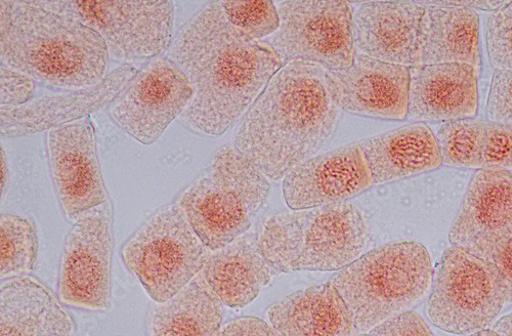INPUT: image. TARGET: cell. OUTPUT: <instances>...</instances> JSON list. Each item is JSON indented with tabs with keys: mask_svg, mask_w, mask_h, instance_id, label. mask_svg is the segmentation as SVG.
Instances as JSON below:
<instances>
[{
	"mask_svg": "<svg viewBox=\"0 0 512 336\" xmlns=\"http://www.w3.org/2000/svg\"><path fill=\"white\" fill-rule=\"evenodd\" d=\"M505 306L496 269L467 250L444 251L433 280L428 316L440 329L469 334L486 329Z\"/></svg>",
	"mask_w": 512,
	"mask_h": 336,
	"instance_id": "cell-8",
	"label": "cell"
},
{
	"mask_svg": "<svg viewBox=\"0 0 512 336\" xmlns=\"http://www.w3.org/2000/svg\"><path fill=\"white\" fill-rule=\"evenodd\" d=\"M430 252L416 241L393 242L339 270L331 283L347 305L357 333L410 311L433 282Z\"/></svg>",
	"mask_w": 512,
	"mask_h": 336,
	"instance_id": "cell-5",
	"label": "cell"
},
{
	"mask_svg": "<svg viewBox=\"0 0 512 336\" xmlns=\"http://www.w3.org/2000/svg\"><path fill=\"white\" fill-rule=\"evenodd\" d=\"M105 41L77 19L37 2H0L2 64L47 86L83 90L109 74Z\"/></svg>",
	"mask_w": 512,
	"mask_h": 336,
	"instance_id": "cell-3",
	"label": "cell"
},
{
	"mask_svg": "<svg viewBox=\"0 0 512 336\" xmlns=\"http://www.w3.org/2000/svg\"><path fill=\"white\" fill-rule=\"evenodd\" d=\"M168 58L194 89L183 117L192 129L212 137L228 132L285 65L264 40H251L236 29L220 2L190 18Z\"/></svg>",
	"mask_w": 512,
	"mask_h": 336,
	"instance_id": "cell-1",
	"label": "cell"
},
{
	"mask_svg": "<svg viewBox=\"0 0 512 336\" xmlns=\"http://www.w3.org/2000/svg\"><path fill=\"white\" fill-rule=\"evenodd\" d=\"M487 112L491 122L512 125V70L494 71Z\"/></svg>",
	"mask_w": 512,
	"mask_h": 336,
	"instance_id": "cell-31",
	"label": "cell"
},
{
	"mask_svg": "<svg viewBox=\"0 0 512 336\" xmlns=\"http://www.w3.org/2000/svg\"><path fill=\"white\" fill-rule=\"evenodd\" d=\"M229 22L254 41H262L280 27V17L272 2H220Z\"/></svg>",
	"mask_w": 512,
	"mask_h": 336,
	"instance_id": "cell-28",
	"label": "cell"
},
{
	"mask_svg": "<svg viewBox=\"0 0 512 336\" xmlns=\"http://www.w3.org/2000/svg\"><path fill=\"white\" fill-rule=\"evenodd\" d=\"M52 290L31 276L0 286V336H76V324Z\"/></svg>",
	"mask_w": 512,
	"mask_h": 336,
	"instance_id": "cell-21",
	"label": "cell"
},
{
	"mask_svg": "<svg viewBox=\"0 0 512 336\" xmlns=\"http://www.w3.org/2000/svg\"><path fill=\"white\" fill-rule=\"evenodd\" d=\"M486 122L463 119L444 122L436 136L442 162L480 168Z\"/></svg>",
	"mask_w": 512,
	"mask_h": 336,
	"instance_id": "cell-27",
	"label": "cell"
},
{
	"mask_svg": "<svg viewBox=\"0 0 512 336\" xmlns=\"http://www.w3.org/2000/svg\"><path fill=\"white\" fill-rule=\"evenodd\" d=\"M367 239V223L349 201L274 215L259 233L277 274L339 271L361 256Z\"/></svg>",
	"mask_w": 512,
	"mask_h": 336,
	"instance_id": "cell-4",
	"label": "cell"
},
{
	"mask_svg": "<svg viewBox=\"0 0 512 336\" xmlns=\"http://www.w3.org/2000/svg\"><path fill=\"white\" fill-rule=\"evenodd\" d=\"M411 67L467 64L480 71V18L466 7H424Z\"/></svg>",
	"mask_w": 512,
	"mask_h": 336,
	"instance_id": "cell-23",
	"label": "cell"
},
{
	"mask_svg": "<svg viewBox=\"0 0 512 336\" xmlns=\"http://www.w3.org/2000/svg\"><path fill=\"white\" fill-rule=\"evenodd\" d=\"M275 336H353L351 313L330 282L290 294L269 310Z\"/></svg>",
	"mask_w": 512,
	"mask_h": 336,
	"instance_id": "cell-24",
	"label": "cell"
},
{
	"mask_svg": "<svg viewBox=\"0 0 512 336\" xmlns=\"http://www.w3.org/2000/svg\"><path fill=\"white\" fill-rule=\"evenodd\" d=\"M34 80L16 70L2 66L0 69V105L18 107L32 100Z\"/></svg>",
	"mask_w": 512,
	"mask_h": 336,
	"instance_id": "cell-32",
	"label": "cell"
},
{
	"mask_svg": "<svg viewBox=\"0 0 512 336\" xmlns=\"http://www.w3.org/2000/svg\"><path fill=\"white\" fill-rule=\"evenodd\" d=\"M424 11L416 2L362 4L354 14L356 54L411 67Z\"/></svg>",
	"mask_w": 512,
	"mask_h": 336,
	"instance_id": "cell-20",
	"label": "cell"
},
{
	"mask_svg": "<svg viewBox=\"0 0 512 336\" xmlns=\"http://www.w3.org/2000/svg\"><path fill=\"white\" fill-rule=\"evenodd\" d=\"M63 252L59 299L73 308L105 311L111 306L113 214L110 201L73 219Z\"/></svg>",
	"mask_w": 512,
	"mask_h": 336,
	"instance_id": "cell-11",
	"label": "cell"
},
{
	"mask_svg": "<svg viewBox=\"0 0 512 336\" xmlns=\"http://www.w3.org/2000/svg\"><path fill=\"white\" fill-rule=\"evenodd\" d=\"M329 73L341 110L379 119H407L410 67L356 54L350 67Z\"/></svg>",
	"mask_w": 512,
	"mask_h": 336,
	"instance_id": "cell-16",
	"label": "cell"
},
{
	"mask_svg": "<svg viewBox=\"0 0 512 336\" xmlns=\"http://www.w3.org/2000/svg\"><path fill=\"white\" fill-rule=\"evenodd\" d=\"M55 189L66 216L87 212L108 201L92 123L82 119L48 132Z\"/></svg>",
	"mask_w": 512,
	"mask_h": 336,
	"instance_id": "cell-13",
	"label": "cell"
},
{
	"mask_svg": "<svg viewBox=\"0 0 512 336\" xmlns=\"http://www.w3.org/2000/svg\"><path fill=\"white\" fill-rule=\"evenodd\" d=\"M373 185L437 170L443 162L428 125L411 123L358 142Z\"/></svg>",
	"mask_w": 512,
	"mask_h": 336,
	"instance_id": "cell-22",
	"label": "cell"
},
{
	"mask_svg": "<svg viewBox=\"0 0 512 336\" xmlns=\"http://www.w3.org/2000/svg\"><path fill=\"white\" fill-rule=\"evenodd\" d=\"M220 336H275L271 326L256 317H242L228 322Z\"/></svg>",
	"mask_w": 512,
	"mask_h": 336,
	"instance_id": "cell-35",
	"label": "cell"
},
{
	"mask_svg": "<svg viewBox=\"0 0 512 336\" xmlns=\"http://www.w3.org/2000/svg\"><path fill=\"white\" fill-rule=\"evenodd\" d=\"M373 186L358 143L311 157L283 179V196L292 210L347 201Z\"/></svg>",
	"mask_w": 512,
	"mask_h": 336,
	"instance_id": "cell-15",
	"label": "cell"
},
{
	"mask_svg": "<svg viewBox=\"0 0 512 336\" xmlns=\"http://www.w3.org/2000/svg\"><path fill=\"white\" fill-rule=\"evenodd\" d=\"M193 95L186 74L169 58H157L139 70L108 113L122 131L149 146L184 114Z\"/></svg>",
	"mask_w": 512,
	"mask_h": 336,
	"instance_id": "cell-12",
	"label": "cell"
},
{
	"mask_svg": "<svg viewBox=\"0 0 512 336\" xmlns=\"http://www.w3.org/2000/svg\"><path fill=\"white\" fill-rule=\"evenodd\" d=\"M340 111L328 70L287 63L244 114L234 147L266 178L282 180L330 141Z\"/></svg>",
	"mask_w": 512,
	"mask_h": 336,
	"instance_id": "cell-2",
	"label": "cell"
},
{
	"mask_svg": "<svg viewBox=\"0 0 512 336\" xmlns=\"http://www.w3.org/2000/svg\"><path fill=\"white\" fill-rule=\"evenodd\" d=\"M493 329L501 336H512V313L501 318Z\"/></svg>",
	"mask_w": 512,
	"mask_h": 336,
	"instance_id": "cell-38",
	"label": "cell"
},
{
	"mask_svg": "<svg viewBox=\"0 0 512 336\" xmlns=\"http://www.w3.org/2000/svg\"><path fill=\"white\" fill-rule=\"evenodd\" d=\"M469 336H501L497 331L494 329H483L478 332H475Z\"/></svg>",
	"mask_w": 512,
	"mask_h": 336,
	"instance_id": "cell-39",
	"label": "cell"
},
{
	"mask_svg": "<svg viewBox=\"0 0 512 336\" xmlns=\"http://www.w3.org/2000/svg\"><path fill=\"white\" fill-rule=\"evenodd\" d=\"M277 273L265 258L259 234L247 232L217 250H208L195 279L222 304L243 308L252 303Z\"/></svg>",
	"mask_w": 512,
	"mask_h": 336,
	"instance_id": "cell-19",
	"label": "cell"
},
{
	"mask_svg": "<svg viewBox=\"0 0 512 336\" xmlns=\"http://www.w3.org/2000/svg\"><path fill=\"white\" fill-rule=\"evenodd\" d=\"M222 303L195 278L167 302L156 304L149 336H220Z\"/></svg>",
	"mask_w": 512,
	"mask_h": 336,
	"instance_id": "cell-25",
	"label": "cell"
},
{
	"mask_svg": "<svg viewBox=\"0 0 512 336\" xmlns=\"http://www.w3.org/2000/svg\"><path fill=\"white\" fill-rule=\"evenodd\" d=\"M270 191V180L227 145L177 205L206 248L217 250L248 232Z\"/></svg>",
	"mask_w": 512,
	"mask_h": 336,
	"instance_id": "cell-6",
	"label": "cell"
},
{
	"mask_svg": "<svg viewBox=\"0 0 512 336\" xmlns=\"http://www.w3.org/2000/svg\"><path fill=\"white\" fill-rule=\"evenodd\" d=\"M275 5L280 27L264 41L285 65L302 61L333 71L353 64L354 10L350 3L291 0Z\"/></svg>",
	"mask_w": 512,
	"mask_h": 336,
	"instance_id": "cell-10",
	"label": "cell"
},
{
	"mask_svg": "<svg viewBox=\"0 0 512 336\" xmlns=\"http://www.w3.org/2000/svg\"><path fill=\"white\" fill-rule=\"evenodd\" d=\"M512 232V173L480 170L469 185L449 241L483 259Z\"/></svg>",
	"mask_w": 512,
	"mask_h": 336,
	"instance_id": "cell-17",
	"label": "cell"
},
{
	"mask_svg": "<svg viewBox=\"0 0 512 336\" xmlns=\"http://www.w3.org/2000/svg\"><path fill=\"white\" fill-rule=\"evenodd\" d=\"M509 2H465V7L471 10L496 12L506 6Z\"/></svg>",
	"mask_w": 512,
	"mask_h": 336,
	"instance_id": "cell-36",
	"label": "cell"
},
{
	"mask_svg": "<svg viewBox=\"0 0 512 336\" xmlns=\"http://www.w3.org/2000/svg\"><path fill=\"white\" fill-rule=\"evenodd\" d=\"M0 175H2V198L4 199L10 182V171L8 166V160L6 156V151L4 146L2 145V165H0Z\"/></svg>",
	"mask_w": 512,
	"mask_h": 336,
	"instance_id": "cell-37",
	"label": "cell"
},
{
	"mask_svg": "<svg viewBox=\"0 0 512 336\" xmlns=\"http://www.w3.org/2000/svg\"><path fill=\"white\" fill-rule=\"evenodd\" d=\"M497 271L505 299L512 304V232L502 238L483 258Z\"/></svg>",
	"mask_w": 512,
	"mask_h": 336,
	"instance_id": "cell-34",
	"label": "cell"
},
{
	"mask_svg": "<svg viewBox=\"0 0 512 336\" xmlns=\"http://www.w3.org/2000/svg\"><path fill=\"white\" fill-rule=\"evenodd\" d=\"M480 170L512 171V125L486 122Z\"/></svg>",
	"mask_w": 512,
	"mask_h": 336,
	"instance_id": "cell-30",
	"label": "cell"
},
{
	"mask_svg": "<svg viewBox=\"0 0 512 336\" xmlns=\"http://www.w3.org/2000/svg\"><path fill=\"white\" fill-rule=\"evenodd\" d=\"M69 15L96 31L109 56L124 63L154 59L172 45L175 8L172 2H37Z\"/></svg>",
	"mask_w": 512,
	"mask_h": 336,
	"instance_id": "cell-9",
	"label": "cell"
},
{
	"mask_svg": "<svg viewBox=\"0 0 512 336\" xmlns=\"http://www.w3.org/2000/svg\"><path fill=\"white\" fill-rule=\"evenodd\" d=\"M407 119L455 121L473 119L479 109V70L467 64L410 67Z\"/></svg>",
	"mask_w": 512,
	"mask_h": 336,
	"instance_id": "cell-18",
	"label": "cell"
},
{
	"mask_svg": "<svg viewBox=\"0 0 512 336\" xmlns=\"http://www.w3.org/2000/svg\"><path fill=\"white\" fill-rule=\"evenodd\" d=\"M487 51L495 70H512V2L490 15Z\"/></svg>",
	"mask_w": 512,
	"mask_h": 336,
	"instance_id": "cell-29",
	"label": "cell"
},
{
	"mask_svg": "<svg viewBox=\"0 0 512 336\" xmlns=\"http://www.w3.org/2000/svg\"><path fill=\"white\" fill-rule=\"evenodd\" d=\"M369 336H435L429 325L414 311H406L383 321Z\"/></svg>",
	"mask_w": 512,
	"mask_h": 336,
	"instance_id": "cell-33",
	"label": "cell"
},
{
	"mask_svg": "<svg viewBox=\"0 0 512 336\" xmlns=\"http://www.w3.org/2000/svg\"><path fill=\"white\" fill-rule=\"evenodd\" d=\"M353 336H369V334L368 333H356Z\"/></svg>",
	"mask_w": 512,
	"mask_h": 336,
	"instance_id": "cell-40",
	"label": "cell"
},
{
	"mask_svg": "<svg viewBox=\"0 0 512 336\" xmlns=\"http://www.w3.org/2000/svg\"><path fill=\"white\" fill-rule=\"evenodd\" d=\"M208 250L176 203L145 222L124 243L121 257L148 296L160 304L174 298L198 275Z\"/></svg>",
	"mask_w": 512,
	"mask_h": 336,
	"instance_id": "cell-7",
	"label": "cell"
},
{
	"mask_svg": "<svg viewBox=\"0 0 512 336\" xmlns=\"http://www.w3.org/2000/svg\"><path fill=\"white\" fill-rule=\"evenodd\" d=\"M0 276L11 279L27 276L38 255V237L34 226L16 215L0 217Z\"/></svg>",
	"mask_w": 512,
	"mask_h": 336,
	"instance_id": "cell-26",
	"label": "cell"
},
{
	"mask_svg": "<svg viewBox=\"0 0 512 336\" xmlns=\"http://www.w3.org/2000/svg\"><path fill=\"white\" fill-rule=\"evenodd\" d=\"M139 70L124 64L92 88L45 94L18 107L0 108V134L22 138L73 123L109 107Z\"/></svg>",
	"mask_w": 512,
	"mask_h": 336,
	"instance_id": "cell-14",
	"label": "cell"
}]
</instances>
